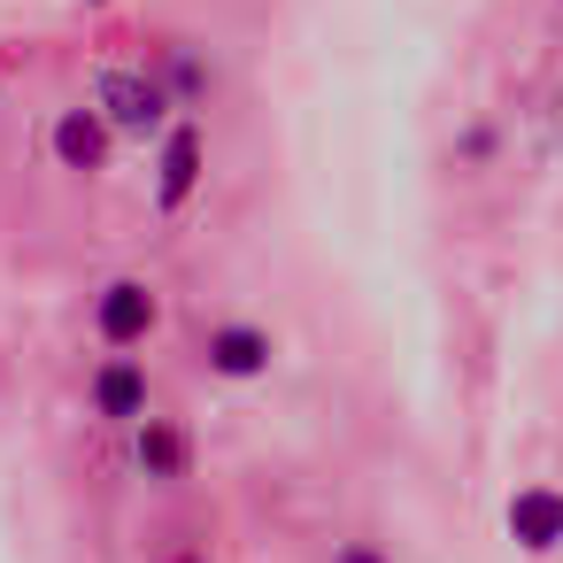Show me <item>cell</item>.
<instances>
[{
  "label": "cell",
  "mask_w": 563,
  "mask_h": 563,
  "mask_svg": "<svg viewBox=\"0 0 563 563\" xmlns=\"http://www.w3.org/2000/svg\"><path fill=\"white\" fill-rule=\"evenodd\" d=\"M170 563H209V555H170Z\"/></svg>",
  "instance_id": "11"
},
{
  "label": "cell",
  "mask_w": 563,
  "mask_h": 563,
  "mask_svg": "<svg viewBox=\"0 0 563 563\" xmlns=\"http://www.w3.org/2000/svg\"><path fill=\"white\" fill-rule=\"evenodd\" d=\"M271 355H278V347H271L263 324H217V332H209V371H217V378H263Z\"/></svg>",
  "instance_id": "8"
},
{
  "label": "cell",
  "mask_w": 563,
  "mask_h": 563,
  "mask_svg": "<svg viewBox=\"0 0 563 563\" xmlns=\"http://www.w3.org/2000/svg\"><path fill=\"white\" fill-rule=\"evenodd\" d=\"M194 186H201V124H170L163 132V163H155V201L186 209Z\"/></svg>",
  "instance_id": "4"
},
{
  "label": "cell",
  "mask_w": 563,
  "mask_h": 563,
  "mask_svg": "<svg viewBox=\"0 0 563 563\" xmlns=\"http://www.w3.org/2000/svg\"><path fill=\"white\" fill-rule=\"evenodd\" d=\"M86 394H93V417H109V424H140L147 417V371L132 355H109Z\"/></svg>",
  "instance_id": "5"
},
{
  "label": "cell",
  "mask_w": 563,
  "mask_h": 563,
  "mask_svg": "<svg viewBox=\"0 0 563 563\" xmlns=\"http://www.w3.org/2000/svg\"><path fill=\"white\" fill-rule=\"evenodd\" d=\"M163 324V301H155V286L147 278H109L101 286V301H93V332H101V347H140L147 332Z\"/></svg>",
  "instance_id": "2"
},
{
  "label": "cell",
  "mask_w": 563,
  "mask_h": 563,
  "mask_svg": "<svg viewBox=\"0 0 563 563\" xmlns=\"http://www.w3.org/2000/svg\"><path fill=\"white\" fill-rule=\"evenodd\" d=\"M509 540L532 548V555L563 548V494L555 486H517L509 494Z\"/></svg>",
  "instance_id": "6"
},
{
  "label": "cell",
  "mask_w": 563,
  "mask_h": 563,
  "mask_svg": "<svg viewBox=\"0 0 563 563\" xmlns=\"http://www.w3.org/2000/svg\"><path fill=\"white\" fill-rule=\"evenodd\" d=\"M93 9H101V0H93Z\"/></svg>",
  "instance_id": "12"
},
{
  "label": "cell",
  "mask_w": 563,
  "mask_h": 563,
  "mask_svg": "<svg viewBox=\"0 0 563 563\" xmlns=\"http://www.w3.org/2000/svg\"><path fill=\"white\" fill-rule=\"evenodd\" d=\"M132 463H140L155 486H178V478L194 471V432L170 424V417H140V424H132Z\"/></svg>",
  "instance_id": "3"
},
{
  "label": "cell",
  "mask_w": 563,
  "mask_h": 563,
  "mask_svg": "<svg viewBox=\"0 0 563 563\" xmlns=\"http://www.w3.org/2000/svg\"><path fill=\"white\" fill-rule=\"evenodd\" d=\"M163 93H178V101H201V93H209V78H201V63H194L186 40L170 47V86H163Z\"/></svg>",
  "instance_id": "9"
},
{
  "label": "cell",
  "mask_w": 563,
  "mask_h": 563,
  "mask_svg": "<svg viewBox=\"0 0 563 563\" xmlns=\"http://www.w3.org/2000/svg\"><path fill=\"white\" fill-rule=\"evenodd\" d=\"M332 563H386V555H378V548H371V540H347V548H340V555H332Z\"/></svg>",
  "instance_id": "10"
},
{
  "label": "cell",
  "mask_w": 563,
  "mask_h": 563,
  "mask_svg": "<svg viewBox=\"0 0 563 563\" xmlns=\"http://www.w3.org/2000/svg\"><path fill=\"white\" fill-rule=\"evenodd\" d=\"M55 163L63 170H109V124H101V109H63L55 117Z\"/></svg>",
  "instance_id": "7"
},
{
  "label": "cell",
  "mask_w": 563,
  "mask_h": 563,
  "mask_svg": "<svg viewBox=\"0 0 563 563\" xmlns=\"http://www.w3.org/2000/svg\"><path fill=\"white\" fill-rule=\"evenodd\" d=\"M93 109H101V124L109 132H163V117H170V93H163V78H147V70H101L93 78Z\"/></svg>",
  "instance_id": "1"
}]
</instances>
